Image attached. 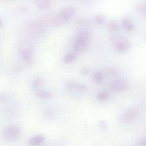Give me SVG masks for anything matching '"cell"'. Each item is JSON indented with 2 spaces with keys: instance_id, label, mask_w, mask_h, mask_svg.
<instances>
[{
  "instance_id": "obj_6",
  "label": "cell",
  "mask_w": 146,
  "mask_h": 146,
  "mask_svg": "<svg viewBox=\"0 0 146 146\" xmlns=\"http://www.w3.org/2000/svg\"><path fill=\"white\" fill-rule=\"evenodd\" d=\"M111 86L112 89L113 90L120 91L123 90L126 88L127 84L123 80L117 79L112 82Z\"/></svg>"
},
{
  "instance_id": "obj_8",
  "label": "cell",
  "mask_w": 146,
  "mask_h": 146,
  "mask_svg": "<svg viewBox=\"0 0 146 146\" xmlns=\"http://www.w3.org/2000/svg\"><path fill=\"white\" fill-rule=\"evenodd\" d=\"M88 42L83 40H76L73 46L74 50L78 52L83 50L86 47Z\"/></svg>"
},
{
  "instance_id": "obj_2",
  "label": "cell",
  "mask_w": 146,
  "mask_h": 146,
  "mask_svg": "<svg viewBox=\"0 0 146 146\" xmlns=\"http://www.w3.org/2000/svg\"><path fill=\"white\" fill-rule=\"evenodd\" d=\"M18 51L24 60L27 64H30L32 60L31 46L30 43L25 39H21L17 43Z\"/></svg>"
},
{
  "instance_id": "obj_25",
  "label": "cell",
  "mask_w": 146,
  "mask_h": 146,
  "mask_svg": "<svg viewBox=\"0 0 146 146\" xmlns=\"http://www.w3.org/2000/svg\"><path fill=\"white\" fill-rule=\"evenodd\" d=\"M114 70V69L111 68L109 69L108 70H107L109 73L112 74L114 75H116L117 74V71Z\"/></svg>"
},
{
  "instance_id": "obj_3",
  "label": "cell",
  "mask_w": 146,
  "mask_h": 146,
  "mask_svg": "<svg viewBox=\"0 0 146 146\" xmlns=\"http://www.w3.org/2000/svg\"><path fill=\"white\" fill-rule=\"evenodd\" d=\"M110 40L114 48L119 51H126L130 47V41L127 38L123 36H113L110 38Z\"/></svg>"
},
{
  "instance_id": "obj_24",
  "label": "cell",
  "mask_w": 146,
  "mask_h": 146,
  "mask_svg": "<svg viewBox=\"0 0 146 146\" xmlns=\"http://www.w3.org/2000/svg\"><path fill=\"white\" fill-rule=\"evenodd\" d=\"M99 127L103 129H105L107 127V124L104 121H100L98 124Z\"/></svg>"
},
{
  "instance_id": "obj_14",
  "label": "cell",
  "mask_w": 146,
  "mask_h": 146,
  "mask_svg": "<svg viewBox=\"0 0 146 146\" xmlns=\"http://www.w3.org/2000/svg\"><path fill=\"white\" fill-rule=\"evenodd\" d=\"M123 25L125 29L127 32H130L133 31L134 28V25L128 19H125L123 20Z\"/></svg>"
},
{
  "instance_id": "obj_1",
  "label": "cell",
  "mask_w": 146,
  "mask_h": 146,
  "mask_svg": "<svg viewBox=\"0 0 146 146\" xmlns=\"http://www.w3.org/2000/svg\"><path fill=\"white\" fill-rule=\"evenodd\" d=\"M74 11V9L72 6H68L63 8L54 18L53 24L56 26L64 24L73 15Z\"/></svg>"
},
{
  "instance_id": "obj_17",
  "label": "cell",
  "mask_w": 146,
  "mask_h": 146,
  "mask_svg": "<svg viewBox=\"0 0 146 146\" xmlns=\"http://www.w3.org/2000/svg\"><path fill=\"white\" fill-rule=\"evenodd\" d=\"M74 55L72 53L66 54L64 58V61L65 63L69 64L74 59Z\"/></svg>"
},
{
  "instance_id": "obj_23",
  "label": "cell",
  "mask_w": 146,
  "mask_h": 146,
  "mask_svg": "<svg viewBox=\"0 0 146 146\" xmlns=\"http://www.w3.org/2000/svg\"><path fill=\"white\" fill-rule=\"evenodd\" d=\"M78 1L80 3L85 5H90L93 1V0H78Z\"/></svg>"
},
{
  "instance_id": "obj_22",
  "label": "cell",
  "mask_w": 146,
  "mask_h": 146,
  "mask_svg": "<svg viewBox=\"0 0 146 146\" xmlns=\"http://www.w3.org/2000/svg\"><path fill=\"white\" fill-rule=\"evenodd\" d=\"M90 72V70L88 67H83L81 68L80 71V74L82 75H85Z\"/></svg>"
},
{
  "instance_id": "obj_20",
  "label": "cell",
  "mask_w": 146,
  "mask_h": 146,
  "mask_svg": "<svg viewBox=\"0 0 146 146\" xmlns=\"http://www.w3.org/2000/svg\"><path fill=\"white\" fill-rule=\"evenodd\" d=\"M95 21L96 22L99 24H102L105 21L104 17L101 15H98L95 17Z\"/></svg>"
},
{
  "instance_id": "obj_26",
  "label": "cell",
  "mask_w": 146,
  "mask_h": 146,
  "mask_svg": "<svg viewBox=\"0 0 146 146\" xmlns=\"http://www.w3.org/2000/svg\"><path fill=\"white\" fill-rule=\"evenodd\" d=\"M2 25V23L1 20L0 19V28H1Z\"/></svg>"
},
{
  "instance_id": "obj_18",
  "label": "cell",
  "mask_w": 146,
  "mask_h": 146,
  "mask_svg": "<svg viewBox=\"0 0 146 146\" xmlns=\"http://www.w3.org/2000/svg\"><path fill=\"white\" fill-rule=\"evenodd\" d=\"M42 80L41 78H35L33 81L32 83V87L35 88L39 87L41 85Z\"/></svg>"
},
{
  "instance_id": "obj_7",
  "label": "cell",
  "mask_w": 146,
  "mask_h": 146,
  "mask_svg": "<svg viewBox=\"0 0 146 146\" xmlns=\"http://www.w3.org/2000/svg\"><path fill=\"white\" fill-rule=\"evenodd\" d=\"M66 87L67 90L71 92H74L78 90H84L86 87L84 85L78 84L73 82H69L66 84Z\"/></svg>"
},
{
  "instance_id": "obj_13",
  "label": "cell",
  "mask_w": 146,
  "mask_h": 146,
  "mask_svg": "<svg viewBox=\"0 0 146 146\" xmlns=\"http://www.w3.org/2000/svg\"><path fill=\"white\" fill-rule=\"evenodd\" d=\"M36 96L40 98L49 99L52 98V94L50 92L43 90L37 91L36 93Z\"/></svg>"
},
{
  "instance_id": "obj_10",
  "label": "cell",
  "mask_w": 146,
  "mask_h": 146,
  "mask_svg": "<svg viewBox=\"0 0 146 146\" xmlns=\"http://www.w3.org/2000/svg\"><path fill=\"white\" fill-rule=\"evenodd\" d=\"M34 2L36 6L42 10L47 9L50 4V0H34Z\"/></svg>"
},
{
  "instance_id": "obj_4",
  "label": "cell",
  "mask_w": 146,
  "mask_h": 146,
  "mask_svg": "<svg viewBox=\"0 0 146 146\" xmlns=\"http://www.w3.org/2000/svg\"><path fill=\"white\" fill-rule=\"evenodd\" d=\"M4 139L8 141H14L18 140L21 135L20 130L17 127L8 125L4 129L2 132Z\"/></svg>"
},
{
  "instance_id": "obj_21",
  "label": "cell",
  "mask_w": 146,
  "mask_h": 146,
  "mask_svg": "<svg viewBox=\"0 0 146 146\" xmlns=\"http://www.w3.org/2000/svg\"><path fill=\"white\" fill-rule=\"evenodd\" d=\"M139 11L143 14L145 13V3H140L138 7Z\"/></svg>"
},
{
  "instance_id": "obj_16",
  "label": "cell",
  "mask_w": 146,
  "mask_h": 146,
  "mask_svg": "<svg viewBox=\"0 0 146 146\" xmlns=\"http://www.w3.org/2000/svg\"><path fill=\"white\" fill-rule=\"evenodd\" d=\"M108 28L110 31L115 32L118 30L119 26L117 23L112 22L109 23L108 24Z\"/></svg>"
},
{
  "instance_id": "obj_12",
  "label": "cell",
  "mask_w": 146,
  "mask_h": 146,
  "mask_svg": "<svg viewBox=\"0 0 146 146\" xmlns=\"http://www.w3.org/2000/svg\"><path fill=\"white\" fill-rule=\"evenodd\" d=\"M92 79L96 83L100 84L103 81V76L102 74L99 71H96L92 74Z\"/></svg>"
},
{
  "instance_id": "obj_15",
  "label": "cell",
  "mask_w": 146,
  "mask_h": 146,
  "mask_svg": "<svg viewBox=\"0 0 146 146\" xmlns=\"http://www.w3.org/2000/svg\"><path fill=\"white\" fill-rule=\"evenodd\" d=\"M110 97L109 93L105 91L99 92L96 96L97 99L100 101H105L108 100Z\"/></svg>"
},
{
  "instance_id": "obj_11",
  "label": "cell",
  "mask_w": 146,
  "mask_h": 146,
  "mask_svg": "<svg viewBox=\"0 0 146 146\" xmlns=\"http://www.w3.org/2000/svg\"><path fill=\"white\" fill-rule=\"evenodd\" d=\"M90 36V33L86 30L79 31L77 34L76 39H82L88 41Z\"/></svg>"
},
{
  "instance_id": "obj_9",
  "label": "cell",
  "mask_w": 146,
  "mask_h": 146,
  "mask_svg": "<svg viewBox=\"0 0 146 146\" xmlns=\"http://www.w3.org/2000/svg\"><path fill=\"white\" fill-rule=\"evenodd\" d=\"M44 139V137L43 135H37L30 138L28 141V143L31 146H37L42 143Z\"/></svg>"
},
{
  "instance_id": "obj_19",
  "label": "cell",
  "mask_w": 146,
  "mask_h": 146,
  "mask_svg": "<svg viewBox=\"0 0 146 146\" xmlns=\"http://www.w3.org/2000/svg\"><path fill=\"white\" fill-rule=\"evenodd\" d=\"M138 145L142 146L146 145V138L145 137H142L139 138L137 140Z\"/></svg>"
},
{
  "instance_id": "obj_5",
  "label": "cell",
  "mask_w": 146,
  "mask_h": 146,
  "mask_svg": "<svg viewBox=\"0 0 146 146\" xmlns=\"http://www.w3.org/2000/svg\"><path fill=\"white\" fill-rule=\"evenodd\" d=\"M138 116V112L136 109H129L123 113L121 116V120L124 123H133L137 120Z\"/></svg>"
}]
</instances>
